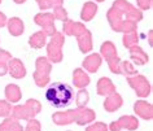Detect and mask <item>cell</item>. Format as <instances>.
<instances>
[{"label":"cell","instance_id":"6da1fadb","mask_svg":"<svg viewBox=\"0 0 153 131\" xmlns=\"http://www.w3.org/2000/svg\"><path fill=\"white\" fill-rule=\"evenodd\" d=\"M106 18L114 31L126 34L136 31L137 22L143 18V13L126 0H116L106 13Z\"/></svg>","mask_w":153,"mask_h":131},{"label":"cell","instance_id":"7a4b0ae2","mask_svg":"<svg viewBox=\"0 0 153 131\" xmlns=\"http://www.w3.org/2000/svg\"><path fill=\"white\" fill-rule=\"evenodd\" d=\"M45 99L49 103V105L55 108H65L74 99V91L71 86L66 83L55 82L45 91Z\"/></svg>","mask_w":153,"mask_h":131},{"label":"cell","instance_id":"3957f363","mask_svg":"<svg viewBox=\"0 0 153 131\" xmlns=\"http://www.w3.org/2000/svg\"><path fill=\"white\" fill-rule=\"evenodd\" d=\"M42 109L40 103L35 99H29L24 105H16L12 108V117L16 119H33Z\"/></svg>","mask_w":153,"mask_h":131},{"label":"cell","instance_id":"277c9868","mask_svg":"<svg viewBox=\"0 0 153 131\" xmlns=\"http://www.w3.org/2000/svg\"><path fill=\"white\" fill-rule=\"evenodd\" d=\"M52 70V65L47 57H38L35 63V71H34V80L38 87H44L49 83V74Z\"/></svg>","mask_w":153,"mask_h":131},{"label":"cell","instance_id":"5b68a950","mask_svg":"<svg viewBox=\"0 0 153 131\" xmlns=\"http://www.w3.org/2000/svg\"><path fill=\"white\" fill-rule=\"evenodd\" d=\"M64 35L61 33H55L51 38V42L47 45V59L49 63L57 64L62 60V45H64Z\"/></svg>","mask_w":153,"mask_h":131},{"label":"cell","instance_id":"8992f818","mask_svg":"<svg viewBox=\"0 0 153 131\" xmlns=\"http://www.w3.org/2000/svg\"><path fill=\"white\" fill-rule=\"evenodd\" d=\"M100 52L102 57L106 60L108 63V66L110 69V71L114 73V74H120V63L121 59L117 56V48L112 42H105V43L101 44Z\"/></svg>","mask_w":153,"mask_h":131},{"label":"cell","instance_id":"52a82bcc","mask_svg":"<svg viewBox=\"0 0 153 131\" xmlns=\"http://www.w3.org/2000/svg\"><path fill=\"white\" fill-rule=\"evenodd\" d=\"M127 82L130 87L135 90L139 98H147L151 95V83L148 82V79L144 75L136 74L132 77H127Z\"/></svg>","mask_w":153,"mask_h":131},{"label":"cell","instance_id":"ba28073f","mask_svg":"<svg viewBox=\"0 0 153 131\" xmlns=\"http://www.w3.org/2000/svg\"><path fill=\"white\" fill-rule=\"evenodd\" d=\"M34 22L36 25H39L45 35L52 36L53 34L56 33V26H55V17H53L52 13H38L35 18H34Z\"/></svg>","mask_w":153,"mask_h":131},{"label":"cell","instance_id":"9c48e42d","mask_svg":"<svg viewBox=\"0 0 153 131\" xmlns=\"http://www.w3.org/2000/svg\"><path fill=\"white\" fill-rule=\"evenodd\" d=\"M139 127V121L134 117V115H122L118 121H114L110 123L109 129L110 131H121L122 129L127 130H136Z\"/></svg>","mask_w":153,"mask_h":131},{"label":"cell","instance_id":"30bf717a","mask_svg":"<svg viewBox=\"0 0 153 131\" xmlns=\"http://www.w3.org/2000/svg\"><path fill=\"white\" fill-rule=\"evenodd\" d=\"M86 30H87V28L83 24H81V22H74L71 20H66L62 25L64 34H66V35H74L76 38L79 35H82Z\"/></svg>","mask_w":153,"mask_h":131},{"label":"cell","instance_id":"8fae6325","mask_svg":"<svg viewBox=\"0 0 153 131\" xmlns=\"http://www.w3.org/2000/svg\"><path fill=\"white\" fill-rule=\"evenodd\" d=\"M75 110V122L78 123V125H86V123H90L92 122L95 117H96V114H95V112L92 109H88V108H76Z\"/></svg>","mask_w":153,"mask_h":131},{"label":"cell","instance_id":"7c38bea8","mask_svg":"<svg viewBox=\"0 0 153 131\" xmlns=\"http://www.w3.org/2000/svg\"><path fill=\"white\" fill-rule=\"evenodd\" d=\"M8 73L13 78L21 79L26 75V68H25V65L22 64L21 60L12 59V60H9V64H8Z\"/></svg>","mask_w":153,"mask_h":131},{"label":"cell","instance_id":"4fadbf2b","mask_svg":"<svg viewBox=\"0 0 153 131\" xmlns=\"http://www.w3.org/2000/svg\"><path fill=\"white\" fill-rule=\"evenodd\" d=\"M134 110L139 117L144 119H152L153 117V108L151 103H147L144 100H139L134 105Z\"/></svg>","mask_w":153,"mask_h":131},{"label":"cell","instance_id":"5bb4252c","mask_svg":"<svg viewBox=\"0 0 153 131\" xmlns=\"http://www.w3.org/2000/svg\"><path fill=\"white\" fill-rule=\"evenodd\" d=\"M52 119L56 125H69L71 122H75V110H66V112H57L52 115Z\"/></svg>","mask_w":153,"mask_h":131},{"label":"cell","instance_id":"9a60e30c","mask_svg":"<svg viewBox=\"0 0 153 131\" xmlns=\"http://www.w3.org/2000/svg\"><path fill=\"white\" fill-rule=\"evenodd\" d=\"M101 61H102L101 56L99 55V53H92V55L86 57L85 61L82 63V65H83V68H85L87 71L96 73L99 70V68H100V65H101Z\"/></svg>","mask_w":153,"mask_h":131},{"label":"cell","instance_id":"2e32d148","mask_svg":"<svg viewBox=\"0 0 153 131\" xmlns=\"http://www.w3.org/2000/svg\"><path fill=\"white\" fill-rule=\"evenodd\" d=\"M122 103H123L122 96L120 94H117V92H114V94L106 96V100L104 101V108L106 112L112 113V112H116L117 109H120L122 106Z\"/></svg>","mask_w":153,"mask_h":131},{"label":"cell","instance_id":"e0dca14e","mask_svg":"<svg viewBox=\"0 0 153 131\" xmlns=\"http://www.w3.org/2000/svg\"><path fill=\"white\" fill-rule=\"evenodd\" d=\"M116 92V86L112 83V80L106 77L99 79L97 82V94L100 96H109Z\"/></svg>","mask_w":153,"mask_h":131},{"label":"cell","instance_id":"ac0fdd59","mask_svg":"<svg viewBox=\"0 0 153 131\" xmlns=\"http://www.w3.org/2000/svg\"><path fill=\"white\" fill-rule=\"evenodd\" d=\"M73 82H74V86L78 88H85L90 84V77L87 75V73L82 69H75L74 73H73Z\"/></svg>","mask_w":153,"mask_h":131},{"label":"cell","instance_id":"d6986e66","mask_svg":"<svg viewBox=\"0 0 153 131\" xmlns=\"http://www.w3.org/2000/svg\"><path fill=\"white\" fill-rule=\"evenodd\" d=\"M130 57H131V60H134V63L136 65H144V64H147L149 60L148 55L139 45H134V47L130 48Z\"/></svg>","mask_w":153,"mask_h":131},{"label":"cell","instance_id":"ffe728a7","mask_svg":"<svg viewBox=\"0 0 153 131\" xmlns=\"http://www.w3.org/2000/svg\"><path fill=\"white\" fill-rule=\"evenodd\" d=\"M7 28H8V31L12 34L13 36H20L25 30L24 22H22L18 17L9 18V20L7 21Z\"/></svg>","mask_w":153,"mask_h":131},{"label":"cell","instance_id":"44dd1931","mask_svg":"<svg viewBox=\"0 0 153 131\" xmlns=\"http://www.w3.org/2000/svg\"><path fill=\"white\" fill-rule=\"evenodd\" d=\"M78 47L83 53H87L92 49V35L90 30H86L82 35L78 36Z\"/></svg>","mask_w":153,"mask_h":131},{"label":"cell","instance_id":"7402d4cb","mask_svg":"<svg viewBox=\"0 0 153 131\" xmlns=\"http://www.w3.org/2000/svg\"><path fill=\"white\" fill-rule=\"evenodd\" d=\"M96 13H97V5L95 4L94 1H87V3H85V5H83V8H82L81 18L85 22L91 21Z\"/></svg>","mask_w":153,"mask_h":131},{"label":"cell","instance_id":"603a6c76","mask_svg":"<svg viewBox=\"0 0 153 131\" xmlns=\"http://www.w3.org/2000/svg\"><path fill=\"white\" fill-rule=\"evenodd\" d=\"M21 88L17 84H8L5 87V98L10 103H17L21 100Z\"/></svg>","mask_w":153,"mask_h":131},{"label":"cell","instance_id":"cb8c5ba5","mask_svg":"<svg viewBox=\"0 0 153 131\" xmlns=\"http://www.w3.org/2000/svg\"><path fill=\"white\" fill-rule=\"evenodd\" d=\"M0 131H24V129L20 125L18 119L13 117H8V118H5L4 122H1Z\"/></svg>","mask_w":153,"mask_h":131},{"label":"cell","instance_id":"d4e9b609","mask_svg":"<svg viewBox=\"0 0 153 131\" xmlns=\"http://www.w3.org/2000/svg\"><path fill=\"white\" fill-rule=\"evenodd\" d=\"M45 42H47V35H45L43 31H38V33L33 34V35L29 38V44L35 49H39L42 47H44Z\"/></svg>","mask_w":153,"mask_h":131},{"label":"cell","instance_id":"484cf974","mask_svg":"<svg viewBox=\"0 0 153 131\" xmlns=\"http://www.w3.org/2000/svg\"><path fill=\"white\" fill-rule=\"evenodd\" d=\"M137 42H139V34L136 31L126 33L123 35V45L125 47L131 48L134 45H137Z\"/></svg>","mask_w":153,"mask_h":131},{"label":"cell","instance_id":"4316f807","mask_svg":"<svg viewBox=\"0 0 153 131\" xmlns=\"http://www.w3.org/2000/svg\"><path fill=\"white\" fill-rule=\"evenodd\" d=\"M120 74H123L126 77H132L137 74V70L132 66L128 61H121L120 63Z\"/></svg>","mask_w":153,"mask_h":131},{"label":"cell","instance_id":"83f0119b","mask_svg":"<svg viewBox=\"0 0 153 131\" xmlns=\"http://www.w3.org/2000/svg\"><path fill=\"white\" fill-rule=\"evenodd\" d=\"M88 100H90V94L85 90V88H81V91H78L76 98H75L76 106L78 108H85L86 104L88 103Z\"/></svg>","mask_w":153,"mask_h":131},{"label":"cell","instance_id":"f1b7e54d","mask_svg":"<svg viewBox=\"0 0 153 131\" xmlns=\"http://www.w3.org/2000/svg\"><path fill=\"white\" fill-rule=\"evenodd\" d=\"M53 17H55V20H60L65 22L68 18V12L62 8V5H57V7H53Z\"/></svg>","mask_w":153,"mask_h":131},{"label":"cell","instance_id":"f546056e","mask_svg":"<svg viewBox=\"0 0 153 131\" xmlns=\"http://www.w3.org/2000/svg\"><path fill=\"white\" fill-rule=\"evenodd\" d=\"M12 112V105L8 101L0 100V117H8Z\"/></svg>","mask_w":153,"mask_h":131},{"label":"cell","instance_id":"4dcf8cb0","mask_svg":"<svg viewBox=\"0 0 153 131\" xmlns=\"http://www.w3.org/2000/svg\"><path fill=\"white\" fill-rule=\"evenodd\" d=\"M25 131H40V122L36 119H29L27 126H26Z\"/></svg>","mask_w":153,"mask_h":131},{"label":"cell","instance_id":"1f68e13d","mask_svg":"<svg viewBox=\"0 0 153 131\" xmlns=\"http://www.w3.org/2000/svg\"><path fill=\"white\" fill-rule=\"evenodd\" d=\"M86 131H108V126L102 122H96V123H94V125L87 127Z\"/></svg>","mask_w":153,"mask_h":131},{"label":"cell","instance_id":"d6a6232c","mask_svg":"<svg viewBox=\"0 0 153 131\" xmlns=\"http://www.w3.org/2000/svg\"><path fill=\"white\" fill-rule=\"evenodd\" d=\"M136 3H137V7L144 10L151 9L152 7V0H136Z\"/></svg>","mask_w":153,"mask_h":131},{"label":"cell","instance_id":"836d02e7","mask_svg":"<svg viewBox=\"0 0 153 131\" xmlns=\"http://www.w3.org/2000/svg\"><path fill=\"white\" fill-rule=\"evenodd\" d=\"M36 3H38V5H39V8L42 10H45V9L52 8L51 0H36Z\"/></svg>","mask_w":153,"mask_h":131},{"label":"cell","instance_id":"e575fe53","mask_svg":"<svg viewBox=\"0 0 153 131\" xmlns=\"http://www.w3.org/2000/svg\"><path fill=\"white\" fill-rule=\"evenodd\" d=\"M9 60H12V55H10L8 51H5V49L0 48V61H1V63H7V61H9Z\"/></svg>","mask_w":153,"mask_h":131},{"label":"cell","instance_id":"d590c367","mask_svg":"<svg viewBox=\"0 0 153 131\" xmlns=\"http://www.w3.org/2000/svg\"><path fill=\"white\" fill-rule=\"evenodd\" d=\"M7 73H8V64L1 63V61H0V77L5 75Z\"/></svg>","mask_w":153,"mask_h":131},{"label":"cell","instance_id":"8d00e7d4","mask_svg":"<svg viewBox=\"0 0 153 131\" xmlns=\"http://www.w3.org/2000/svg\"><path fill=\"white\" fill-rule=\"evenodd\" d=\"M5 25H7V17L4 13L0 12V28H3V26H5Z\"/></svg>","mask_w":153,"mask_h":131},{"label":"cell","instance_id":"74e56055","mask_svg":"<svg viewBox=\"0 0 153 131\" xmlns=\"http://www.w3.org/2000/svg\"><path fill=\"white\" fill-rule=\"evenodd\" d=\"M51 3H52V8H53V7L61 5L64 3V0H51Z\"/></svg>","mask_w":153,"mask_h":131},{"label":"cell","instance_id":"f35d334b","mask_svg":"<svg viewBox=\"0 0 153 131\" xmlns=\"http://www.w3.org/2000/svg\"><path fill=\"white\" fill-rule=\"evenodd\" d=\"M148 42H149V44L152 45V30L148 33Z\"/></svg>","mask_w":153,"mask_h":131},{"label":"cell","instance_id":"ab89813d","mask_svg":"<svg viewBox=\"0 0 153 131\" xmlns=\"http://www.w3.org/2000/svg\"><path fill=\"white\" fill-rule=\"evenodd\" d=\"M14 3H16V4H22V3H25L26 0H13Z\"/></svg>","mask_w":153,"mask_h":131},{"label":"cell","instance_id":"60d3db41","mask_svg":"<svg viewBox=\"0 0 153 131\" xmlns=\"http://www.w3.org/2000/svg\"><path fill=\"white\" fill-rule=\"evenodd\" d=\"M95 1H97V3H101V1H104V0H95Z\"/></svg>","mask_w":153,"mask_h":131},{"label":"cell","instance_id":"b9f144b4","mask_svg":"<svg viewBox=\"0 0 153 131\" xmlns=\"http://www.w3.org/2000/svg\"><path fill=\"white\" fill-rule=\"evenodd\" d=\"M0 3H1V0H0Z\"/></svg>","mask_w":153,"mask_h":131}]
</instances>
